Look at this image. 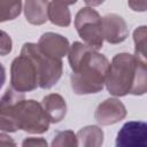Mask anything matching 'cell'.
I'll return each instance as SVG.
<instances>
[{"mask_svg":"<svg viewBox=\"0 0 147 147\" xmlns=\"http://www.w3.org/2000/svg\"><path fill=\"white\" fill-rule=\"evenodd\" d=\"M117 147H146L147 124L140 121L127 122L123 125L116 138Z\"/></svg>","mask_w":147,"mask_h":147,"instance_id":"obj_5","label":"cell"},{"mask_svg":"<svg viewBox=\"0 0 147 147\" xmlns=\"http://www.w3.org/2000/svg\"><path fill=\"white\" fill-rule=\"evenodd\" d=\"M69 61L74 70L71 86L77 94L96 93L102 88L109 69L105 56L94 53L80 42H75L69 54Z\"/></svg>","mask_w":147,"mask_h":147,"instance_id":"obj_1","label":"cell"},{"mask_svg":"<svg viewBox=\"0 0 147 147\" xmlns=\"http://www.w3.org/2000/svg\"><path fill=\"white\" fill-rule=\"evenodd\" d=\"M5 82H6V70H5L3 65L0 63V88L2 87Z\"/></svg>","mask_w":147,"mask_h":147,"instance_id":"obj_9","label":"cell"},{"mask_svg":"<svg viewBox=\"0 0 147 147\" xmlns=\"http://www.w3.org/2000/svg\"><path fill=\"white\" fill-rule=\"evenodd\" d=\"M87 5H91V6H98L100 3L103 2V0H84Z\"/></svg>","mask_w":147,"mask_h":147,"instance_id":"obj_10","label":"cell"},{"mask_svg":"<svg viewBox=\"0 0 147 147\" xmlns=\"http://www.w3.org/2000/svg\"><path fill=\"white\" fill-rule=\"evenodd\" d=\"M42 103L45 106V111L49 117V121L53 122L54 117V109H57L63 116L65 115V102L63 99L57 94H51L46 98H44Z\"/></svg>","mask_w":147,"mask_h":147,"instance_id":"obj_8","label":"cell"},{"mask_svg":"<svg viewBox=\"0 0 147 147\" xmlns=\"http://www.w3.org/2000/svg\"><path fill=\"white\" fill-rule=\"evenodd\" d=\"M76 29L90 47L99 49L102 47L101 18L99 14L90 8H83L76 16Z\"/></svg>","mask_w":147,"mask_h":147,"instance_id":"obj_3","label":"cell"},{"mask_svg":"<svg viewBox=\"0 0 147 147\" xmlns=\"http://www.w3.org/2000/svg\"><path fill=\"white\" fill-rule=\"evenodd\" d=\"M48 16H49V20L52 21V23H54V24L67 26L70 23L69 10L67 9L65 6H63L62 3H59L56 1L51 3L49 9H48Z\"/></svg>","mask_w":147,"mask_h":147,"instance_id":"obj_7","label":"cell"},{"mask_svg":"<svg viewBox=\"0 0 147 147\" xmlns=\"http://www.w3.org/2000/svg\"><path fill=\"white\" fill-rule=\"evenodd\" d=\"M59 3H62V5H71V3H75L77 0H54Z\"/></svg>","mask_w":147,"mask_h":147,"instance_id":"obj_11","label":"cell"},{"mask_svg":"<svg viewBox=\"0 0 147 147\" xmlns=\"http://www.w3.org/2000/svg\"><path fill=\"white\" fill-rule=\"evenodd\" d=\"M22 52L30 55L31 61L34 62L33 64L40 87L49 88L56 84L62 72V62L60 59L46 53V51L34 44H25Z\"/></svg>","mask_w":147,"mask_h":147,"instance_id":"obj_2","label":"cell"},{"mask_svg":"<svg viewBox=\"0 0 147 147\" xmlns=\"http://www.w3.org/2000/svg\"><path fill=\"white\" fill-rule=\"evenodd\" d=\"M101 32H103V37L107 39V41L111 44L121 42L127 36L125 22L122 20V17L115 14L107 15L103 17V20H101Z\"/></svg>","mask_w":147,"mask_h":147,"instance_id":"obj_6","label":"cell"},{"mask_svg":"<svg viewBox=\"0 0 147 147\" xmlns=\"http://www.w3.org/2000/svg\"><path fill=\"white\" fill-rule=\"evenodd\" d=\"M13 79L11 86L20 91L33 90L38 84V76L34 64L26 55L22 54L20 57L15 59L13 62Z\"/></svg>","mask_w":147,"mask_h":147,"instance_id":"obj_4","label":"cell"}]
</instances>
